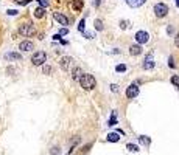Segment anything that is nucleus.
<instances>
[{
	"mask_svg": "<svg viewBox=\"0 0 179 155\" xmlns=\"http://www.w3.org/2000/svg\"><path fill=\"white\" fill-rule=\"evenodd\" d=\"M79 84H81V87L84 88V90H94L95 88V85H97V81H95V78L92 76V75H87V73H83L81 75V78H79Z\"/></svg>",
	"mask_w": 179,
	"mask_h": 155,
	"instance_id": "obj_1",
	"label": "nucleus"
},
{
	"mask_svg": "<svg viewBox=\"0 0 179 155\" xmlns=\"http://www.w3.org/2000/svg\"><path fill=\"white\" fill-rule=\"evenodd\" d=\"M19 33H20L22 36H25V37H31V36L36 34V30H34L33 24H22V25L19 27Z\"/></svg>",
	"mask_w": 179,
	"mask_h": 155,
	"instance_id": "obj_2",
	"label": "nucleus"
},
{
	"mask_svg": "<svg viewBox=\"0 0 179 155\" xmlns=\"http://www.w3.org/2000/svg\"><path fill=\"white\" fill-rule=\"evenodd\" d=\"M45 61H47V54H45V51H36V53L33 54V58H31V62H33V65H36V67L44 65Z\"/></svg>",
	"mask_w": 179,
	"mask_h": 155,
	"instance_id": "obj_3",
	"label": "nucleus"
},
{
	"mask_svg": "<svg viewBox=\"0 0 179 155\" xmlns=\"http://www.w3.org/2000/svg\"><path fill=\"white\" fill-rule=\"evenodd\" d=\"M154 14L157 17H165L168 14V6L165 3H156L154 5Z\"/></svg>",
	"mask_w": 179,
	"mask_h": 155,
	"instance_id": "obj_4",
	"label": "nucleus"
},
{
	"mask_svg": "<svg viewBox=\"0 0 179 155\" xmlns=\"http://www.w3.org/2000/svg\"><path fill=\"white\" fill-rule=\"evenodd\" d=\"M134 37H136L137 44H146V42L150 41V34H148L146 31H137Z\"/></svg>",
	"mask_w": 179,
	"mask_h": 155,
	"instance_id": "obj_5",
	"label": "nucleus"
},
{
	"mask_svg": "<svg viewBox=\"0 0 179 155\" xmlns=\"http://www.w3.org/2000/svg\"><path fill=\"white\" fill-rule=\"evenodd\" d=\"M137 95H139V87H137V84H131V85L126 88V96H128V99H134Z\"/></svg>",
	"mask_w": 179,
	"mask_h": 155,
	"instance_id": "obj_6",
	"label": "nucleus"
},
{
	"mask_svg": "<svg viewBox=\"0 0 179 155\" xmlns=\"http://www.w3.org/2000/svg\"><path fill=\"white\" fill-rule=\"evenodd\" d=\"M142 67H143L145 70H151V68H154V59H153V53H148V56L145 58V61H143Z\"/></svg>",
	"mask_w": 179,
	"mask_h": 155,
	"instance_id": "obj_7",
	"label": "nucleus"
},
{
	"mask_svg": "<svg viewBox=\"0 0 179 155\" xmlns=\"http://www.w3.org/2000/svg\"><path fill=\"white\" fill-rule=\"evenodd\" d=\"M72 62H73V59H72L70 56H64V58L61 59L59 65H61V68H62L64 71H69V70H70V65H72Z\"/></svg>",
	"mask_w": 179,
	"mask_h": 155,
	"instance_id": "obj_8",
	"label": "nucleus"
},
{
	"mask_svg": "<svg viewBox=\"0 0 179 155\" xmlns=\"http://www.w3.org/2000/svg\"><path fill=\"white\" fill-rule=\"evenodd\" d=\"M53 19H55L59 25H64V27L69 25V19H67L64 14H61V13H53Z\"/></svg>",
	"mask_w": 179,
	"mask_h": 155,
	"instance_id": "obj_9",
	"label": "nucleus"
},
{
	"mask_svg": "<svg viewBox=\"0 0 179 155\" xmlns=\"http://www.w3.org/2000/svg\"><path fill=\"white\" fill-rule=\"evenodd\" d=\"M33 48H34V45H33L31 41H22V42L19 44V50H20V51H31Z\"/></svg>",
	"mask_w": 179,
	"mask_h": 155,
	"instance_id": "obj_10",
	"label": "nucleus"
},
{
	"mask_svg": "<svg viewBox=\"0 0 179 155\" xmlns=\"http://www.w3.org/2000/svg\"><path fill=\"white\" fill-rule=\"evenodd\" d=\"M5 59H7V61H20V59H22V54H20V53H16V51L7 53V54H5Z\"/></svg>",
	"mask_w": 179,
	"mask_h": 155,
	"instance_id": "obj_11",
	"label": "nucleus"
},
{
	"mask_svg": "<svg viewBox=\"0 0 179 155\" xmlns=\"http://www.w3.org/2000/svg\"><path fill=\"white\" fill-rule=\"evenodd\" d=\"M145 2H146V0H126V3H128L129 6H132V8H139V6H142Z\"/></svg>",
	"mask_w": 179,
	"mask_h": 155,
	"instance_id": "obj_12",
	"label": "nucleus"
},
{
	"mask_svg": "<svg viewBox=\"0 0 179 155\" xmlns=\"http://www.w3.org/2000/svg\"><path fill=\"white\" fill-rule=\"evenodd\" d=\"M83 6H84V0H73V2H72V8L75 11H81Z\"/></svg>",
	"mask_w": 179,
	"mask_h": 155,
	"instance_id": "obj_13",
	"label": "nucleus"
},
{
	"mask_svg": "<svg viewBox=\"0 0 179 155\" xmlns=\"http://www.w3.org/2000/svg\"><path fill=\"white\" fill-rule=\"evenodd\" d=\"M140 53H142L140 45H131V47H129V54H131V56H139Z\"/></svg>",
	"mask_w": 179,
	"mask_h": 155,
	"instance_id": "obj_14",
	"label": "nucleus"
},
{
	"mask_svg": "<svg viewBox=\"0 0 179 155\" xmlns=\"http://www.w3.org/2000/svg\"><path fill=\"white\" fill-rule=\"evenodd\" d=\"M81 75H83V70H81L79 67H75L73 71H72V78H73V81H79Z\"/></svg>",
	"mask_w": 179,
	"mask_h": 155,
	"instance_id": "obj_15",
	"label": "nucleus"
},
{
	"mask_svg": "<svg viewBox=\"0 0 179 155\" xmlns=\"http://www.w3.org/2000/svg\"><path fill=\"white\" fill-rule=\"evenodd\" d=\"M45 16V8H42V6H38L36 10H34V17H38V19H42Z\"/></svg>",
	"mask_w": 179,
	"mask_h": 155,
	"instance_id": "obj_16",
	"label": "nucleus"
},
{
	"mask_svg": "<svg viewBox=\"0 0 179 155\" xmlns=\"http://www.w3.org/2000/svg\"><path fill=\"white\" fill-rule=\"evenodd\" d=\"M120 140V136H119V133H109L108 135V141H111V143H115V141H119Z\"/></svg>",
	"mask_w": 179,
	"mask_h": 155,
	"instance_id": "obj_17",
	"label": "nucleus"
},
{
	"mask_svg": "<svg viewBox=\"0 0 179 155\" xmlns=\"http://www.w3.org/2000/svg\"><path fill=\"white\" fill-rule=\"evenodd\" d=\"M94 27H95V30H97V31H103V22H101L100 19H95Z\"/></svg>",
	"mask_w": 179,
	"mask_h": 155,
	"instance_id": "obj_18",
	"label": "nucleus"
},
{
	"mask_svg": "<svg viewBox=\"0 0 179 155\" xmlns=\"http://www.w3.org/2000/svg\"><path fill=\"white\" fill-rule=\"evenodd\" d=\"M117 124V119H115V112L112 113V116H111V119L108 121V126H115Z\"/></svg>",
	"mask_w": 179,
	"mask_h": 155,
	"instance_id": "obj_19",
	"label": "nucleus"
},
{
	"mask_svg": "<svg viewBox=\"0 0 179 155\" xmlns=\"http://www.w3.org/2000/svg\"><path fill=\"white\" fill-rule=\"evenodd\" d=\"M171 84H174L176 87H179V76H177V75L171 76Z\"/></svg>",
	"mask_w": 179,
	"mask_h": 155,
	"instance_id": "obj_20",
	"label": "nucleus"
},
{
	"mask_svg": "<svg viewBox=\"0 0 179 155\" xmlns=\"http://www.w3.org/2000/svg\"><path fill=\"white\" fill-rule=\"evenodd\" d=\"M38 3H39V6L47 8V6H48V0H38Z\"/></svg>",
	"mask_w": 179,
	"mask_h": 155,
	"instance_id": "obj_21",
	"label": "nucleus"
},
{
	"mask_svg": "<svg viewBox=\"0 0 179 155\" xmlns=\"http://www.w3.org/2000/svg\"><path fill=\"white\" fill-rule=\"evenodd\" d=\"M115 70H117L119 73H120V71L123 73V71H126V65H123V64H120V65H117V67H115Z\"/></svg>",
	"mask_w": 179,
	"mask_h": 155,
	"instance_id": "obj_22",
	"label": "nucleus"
},
{
	"mask_svg": "<svg viewBox=\"0 0 179 155\" xmlns=\"http://www.w3.org/2000/svg\"><path fill=\"white\" fill-rule=\"evenodd\" d=\"M42 71H44V75H50V73H51V67H50V65H44Z\"/></svg>",
	"mask_w": 179,
	"mask_h": 155,
	"instance_id": "obj_23",
	"label": "nucleus"
},
{
	"mask_svg": "<svg viewBox=\"0 0 179 155\" xmlns=\"http://www.w3.org/2000/svg\"><path fill=\"white\" fill-rule=\"evenodd\" d=\"M84 28H86V20L83 19V20L79 22V25H78V30H79V31H84Z\"/></svg>",
	"mask_w": 179,
	"mask_h": 155,
	"instance_id": "obj_24",
	"label": "nucleus"
},
{
	"mask_svg": "<svg viewBox=\"0 0 179 155\" xmlns=\"http://www.w3.org/2000/svg\"><path fill=\"white\" fill-rule=\"evenodd\" d=\"M58 34H59V36H65V34H69V30L64 27V28H61V30H59V33H58Z\"/></svg>",
	"mask_w": 179,
	"mask_h": 155,
	"instance_id": "obj_25",
	"label": "nucleus"
},
{
	"mask_svg": "<svg viewBox=\"0 0 179 155\" xmlns=\"http://www.w3.org/2000/svg\"><path fill=\"white\" fill-rule=\"evenodd\" d=\"M17 13H19L17 10H8V11H7L8 16H17Z\"/></svg>",
	"mask_w": 179,
	"mask_h": 155,
	"instance_id": "obj_26",
	"label": "nucleus"
},
{
	"mask_svg": "<svg viewBox=\"0 0 179 155\" xmlns=\"http://www.w3.org/2000/svg\"><path fill=\"white\" fill-rule=\"evenodd\" d=\"M128 149L132 150V152H137V150H139V147H137L136 144H128Z\"/></svg>",
	"mask_w": 179,
	"mask_h": 155,
	"instance_id": "obj_27",
	"label": "nucleus"
},
{
	"mask_svg": "<svg viewBox=\"0 0 179 155\" xmlns=\"http://www.w3.org/2000/svg\"><path fill=\"white\" fill-rule=\"evenodd\" d=\"M30 2H31V0H17V3L22 5V6H24V5H28Z\"/></svg>",
	"mask_w": 179,
	"mask_h": 155,
	"instance_id": "obj_28",
	"label": "nucleus"
},
{
	"mask_svg": "<svg viewBox=\"0 0 179 155\" xmlns=\"http://www.w3.org/2000/svg\"><path fill=\"white\" fill-rule=\"evenodd\" d=\"M174 45L179 48V31L176 33V37H174Z\"/></svg>",
	"mask_w": 179,
	"mask_h": 155,
	"instance_id": "obj_29",
	"label": "nucleus"
},
{
	"mask_svg": "<svg viewBox=\"0 0 179 155\" xmlns=\"http://www.w3.org/2000/svg\"><path fill=\"white\" fill-rule=\"evenodd\" d=\"M100 3H101V0H92V5H94L95 8H98V6H100Z\"/></svg>",
	"mask_w": 179,
	"mask_h": 155,
	"instance_id": "obj_30",
	"label": "nucleus"
},
{
	"mask_svg": "<svg viewBox=\"0 0 179 155\" xmlns=\"http://www.w3.org/2000/svg\"><path fill=\"white\" fill-rule=\"evenodd\" d=\"M111 90H112L114 93H117V92H119V85H117V84H112V85H111Z\"/></svg>",
	"mask_w": 179,
	"mask_h": 155,
	"instance_id": "obj_31",
	"label": "nucleus"
},
{
	"mask_svg": "<svg viewBox=\"0 0 179 155\" xmlns=\"http://www.w3.org/2000/svg\"><path fill=\"white\" fill-rule=\"evenodd\" d=\"M120 27H122V28L125 30V28L128 27V22H126V20H122V22H120Z\"/></svg>",
	"mask_w": 179,
	"mask_h": 155,
	"instance_id": "obj_32",
	"label": "nucleus"
},
{
	"mask_svg": "<svg viewBox=\"0 0 179 155\" xmlns=\"http://www.w3.org/2000/svg\"><path fill=\"white\" fill-rule=\"evenodd\" d=\"M168 65H170L171 68L174 67V64H173V58H170V59H168Z\"/></svg>",
	"mask_w": 179,
	"mask_h": 155,
	"instance_id": "obj_33",
	"label": "nucleus"
},
{
	"mask_svg": "<svg viewBox=\"0 0 179 155\" xmlns=\"http://www.w3.org/2000/svg\"><path fill=\"white\" fill-rule=\"evenodd\" d=\"M53 41H61V36H59V34H55V36H53Z\"/></svg>",
	"mask_w": 179,
	"mask_h": 155,
	"instance_id": "obj_34",
	"label": "nucleus"
},
{
	"mask_svg": "<svg viewBox=\"0 0 179 155\" xmlns=\"http://www.w3.org/2000/svg\"><path fill=\"white\" fill-rule=\"evenodd\" d=\"M176 6H177V8H179V0H177V2H176Z\"/></svg>",
	"mask_w": 179,
	"mask_h": 155,
	"instance_id": "obj_35",
	"label": "nucleus"
}]
</instances>
